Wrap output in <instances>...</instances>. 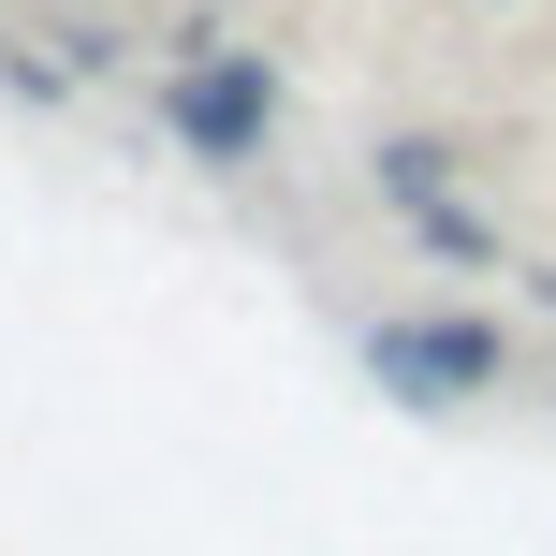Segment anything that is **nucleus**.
<instances>
[{
  "label": "nucleus",
  "instance_id": "obj_1",
  "mask_svg": "<svg viewBox=\"0 0 556 556\" xmlns=\"http://www.w3.org/2000/svg\"><path fill=\"white\" fill-rule=\"evenodd\" d=\"M381 381L395 395H469V381H498V337H469V323H381Z\"/></svg>",
  "mask_w": 556,
  "mask_h": 556
},
{
  "label": "nucleus",
  "instance_id": "obj_2",
  "mask_svg": "<svg viewBox=\"0 0 556 556\" xmlns=\"http://www.w3.org/2000/svg\"><path fill=\"white\" fill-rule=\"evenodd\" d=\"M176 132H191L205 162H250V147H264V74H235V59L176 74Z\"/></svg>",
  "mask_w": 556,
  "mask_h": 556
}]
</instances>
